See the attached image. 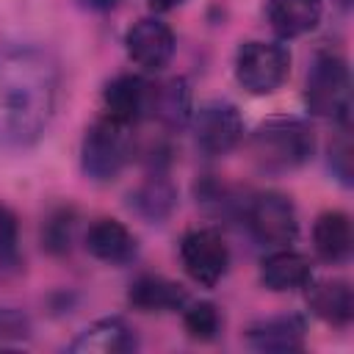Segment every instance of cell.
Segmentation results:
<instances>
[{
	"label": "cell",
	"instance_id": "1",
	"mask_svg": "<svg viewBox=\"0 0 354 354\" xmlns=\"http://www.w3.org/2000/svg\"><path fill=\"white\" fill-rule=\"evenodd\" d=\"M58 61L33 44L0 47V147L25 149L47 130L58 102Z\"/></svg>",
	"mask_w": 354,
	"mask_h": 354
},
{
	"label": "cell",
	"instance_id": "2",
	"mask_svg": "<svg viewBox=\"0 0 354 354\" xmlns=\"http://www.w3.org/2000/svg\"><path fill=\"white\" fill-rule=\"evenodd\" d=\"M252 160L271 174L293 171L304 166L315 152V133L304 119L271 116L260 122L249 138Z\"/></svg>",
	"mask_w": 354,
	"mask_h": 354
},
{
	"label": "cell",
	"instance_id": "3",
	"mask_svg": "<svg viewBox=\"0 0 354 354\" xmlns=\"http://www.w3.org/2000/svg\"><path fill=\"white\" fill-rule=\"evenodd\" d=\"M304 102L313 116L346 124L351 116V75L337 53H318L307 69Z\"/></svg>",
	"mask_w": 354,
	"mask_h": 354
},
{
	"label": "cell",
	"instance_id": "4",
	"mask_svg": "<svg viewBox=\"0 0 354 354\" xmlns=\"http://www.w3.org/2000/svg\"><path fill=\"white\" fill-rule=\"evenodd\" d=\"M130 127L116 124L111 119H97L80 144V166L83 174L97 180V183H108L113 177H119V171L124 169V163L130 160Z\"/></svg>",
	"mask_w": 354,
	"mask_h": 354
},
{
	"label": "cell",
	"instance_id": "5",
	"mask_svg": "<svg viewBox=\"0 0 354 354\" xmlns=\"http://www.w3.org/2000/svg\"><path fill=\"white\" fill-rule=\"evenodd\" d=\"M290 72V53L277 41H246L235 55V77L254 97L274 94Z\"/></svg>",
	"mask_w": 354,
	"mask_h": 354
},
{
	"label": "cell",
	"instance_id": "6",
	"mask_svg": "<svg viewBox=\"0 0 354 354\" xmlns=\"http://www.w3.org/2000/svg\"><path fill=\"white\" fill-rule=\"evenodd\" d=\"M180 263L183 271L202 288H213L230 268V249L218 230L196 227L180 241Z\"/></svg>",
	"mask_w": 354,
	"mask_h": 354
},
{
	"label": "cell",
	"instance_id": "7",
	"mask_svg": "<svg viewBox=\"0 0 354 354\" xmlns=\"http://www.w3.org/2000/svg\"><path fill=\"white\" fill-rule=\"evenodd\" d=\"M249 232L266 246H288L299 232L293 202L279 191L257 194L246 207Z\"/></svg>",
	"mask_w": 354,
	"mask_h": 354
},
{
	"label": "cell",
	"instance_id": "8",
	"mask_svg": "<svg viewBox=\"0 0 354 354\" xmlns=\"http://www.w3.org/2000/svg\"><path fill=\"white\" fill-rule=\"evenodd\" d=\"M194 116V141L205 155H227L243 138V119L232 102H205Z\"/></svg>",
	"mask_w": 354,
	"mask_h": 354
},
{
	"label": "cell",
	"instance_id": "9",
	"mask_svg": "<svg viewBox=\"0 0 354 354\" xmlns=\"http://www.w3.org/2000/svg\"><path fill=\"white\" fill-rule=\"evenodd\" d=\"M174 44L177 41H174L171 28L155 17L138 19L124 36L130 61L136 66H141L144 72H160L163 66H169V61L174 55Z\"/></svg>",
	"mask_w": 354,
	"mask_h": 354
},
{
	"label": "cell",
	"instance_id": "10",
	"mask_svg": "<svg viewBox=\"0 0 354 354\" xmlns=\"http://www.w3.org/2000/svg\"><path fill=\"white\" fill-rule=\"evenodd\" d=\"M147 105H149V86L138 75H119L102 91V111H105L102 116L124 127H133L147 113Z\"/></svg>",
	"mask_w": 354,
	"mask_h": 354
},
{
	"label": "cell",
	"instance_id": "11",
	"mask_svg": "<svg viewBox=\"0 0 354 354\" xmlns=\"http://www.w3.org/2000/svg\"><path fill=\"white\" fill-rule=\"evenodd\" d=\"M133 348L136 332L116 315L94 321L69 343V351L75 354H127Z\"/></svg>",
	"mask_w": 354,
	"mask_h": 354
},
{
	"label": "cell",
	"instance_id": "12",
	"mask_svg": "<svg viewBox=\"0 0 354 354\" xmlns=\"http://www.w3.org/2000/svg\"><path fill=\"white\" fill-rule=\"evenodd\" d=\"M86 249L102 263L122 266L136 257V235L116 218H97L86 232Z\"/></svg>",
	"mask_w": 354,
	"mask_h": 354
},
{
	"label": "cell",
	"instance_id": "13",
	"mask_svg": "<svg viewBox=\"0 0 354 354\" xmlns=\"http://www.w3.org/2000/svg\"><path fill=\"white\" fill-rule=\"evenodd\" d=\"M127 301L141 313H171V310H183L188 304V293L174 279H166L158 274H144L130 285Z\"/></svg>",
	"mask_w": 354,
	"mask_h": 354
},
{
	"label": "cell",
	"instance_id": "14",
	"mask_svg": "<svg viewBox=\"0 0 354 354\" xmlns=\"http://www.w3.org/2000/svg\"><path fill=\"white\" fill-rule=\"evenodd\" d=\"M246 340L257 351L268 354H290L304 346V321L299 315H277L249 326Z\"/></svg>",
	"mask_w": 354,
	"mask_h": 354
},
{
	"label": "cell",
	"instance_id": "15",
	"mask_svg": "<svg viewBox=\"0 0 354 354\" xmlns=\"http://www.w3.org/2000/svg\"><path fill=\"white\" fill-rule=\"evenodd\" d=\"M307 304L329 326H348L354 318V293L346 279H321L310 285Z\"/></svg>",
	"mask_w": 354,
	"mask_h": 354
},
{
	"label": "cell",
	"instance_id": "16",
	"mask_svg": "<svg viewBox=\"0 0 354 354\" xmlns=\"http://www.w3.org/2000/svg\"><path fill=\"white\" fill-rule=\"evenodd\" d=\"M268 22L282 39H299L310 33L324 14V0H268Z\"/></svg>",
	"mask_w": 354,
	"mask_h": 354
},
{
	"label": "cell",
	"instance_id": "17",
	"mask_svg": "<svg viewBox=\"0 0 354 354\" xmlns=\"http://www.w3.org/2000/svg\"><path fill=\"white\" fill-rule=\"evenodd\" d=\"M354 232H351V218L343 210H326L315 218L313 224V246L315 254L326 263H343L351 254Z\"/></svg>",
	"mask_w": 354,
	"mask_h": 354
},
{
	"label": "cell",
	"instance_id": "18",
	"mask_svg": "<svg viewBox=\"0 0 354 354\" xmlns=\"http://www.w3.org/2000/svg\"><path fill=\"white\" fill-rule=\"evenodd\" d=\"M310 277H313L310 260L293 249H277L260 266V282L274 293L304 288L310 282Z\"/></svg>",
	"mask_w": 354,
	"mask_h": 354
},
{
	"label": "cell",
	"instance_id": "19",
	"mask_svg": "<svg viewBox=\"0 0 354 354\" xmlns=\"http://www.w3.org/2000/svg\"><path fill=\"white\" fill-rule=\"evenodd\" d=\"M147 111L166 127H183L194 108H191V88L183 77H171L160 86H149V105Z\"/></svg>",
	"mask_w": 354,
	"mask_h": 354
},
{
	"label": "cell",
	"instance_id": "20",
	"mask_svg": "<svg viewBox=\"0 0 354 354\" xmlns=\"http://www.w3.org/2000/svg\"><path fill=\"white\" fill-rule=\"evenodd\" d=\"M130 199H133L136 210H138L144 218L160 221V218H166V216L174 210V205H177V191H174V185H171L169 180L152 177V180L144 183Z\"/></svg>",
	"mask_w": 354,
	"mask_h": 354
},
{
	"label": "cell",
	"instance_id": "21",
	"mask_svg": "<svg viewBox=\"0 0 354 354\" xmlns=\"http://www.w3.org/2000/svg\"><path fill=\"white\" fill-rule=\"evenodd\" d=\"M183 324H185V332L194 340H213L221 332L218 307L210 304V301H194V304H188V310L183 313Z\"/></svg>",
	"mask_w": 354,
	"mask_h": 354
},
{
	"label": "cell",
	"instance_id": "22",
	"mask_svg": "<svg viewBox=\"0 0 354 354\" xmlns=\"http://www.w3.org/2000/svg\"><path fill=\"white\" fill-rule=\"evenodd\" d=\"M329 166L337 174L343 185H351V136H348V122L340 124V136L329 147Z\"/></svg>",
	"mask_w": 354,
	"mask_h": 354
},
{
	"label": "cell",
	"instance_id": "23",
	"mask_svg": "<svg viewBox=\"0 0 354 354\" xmlns=\"http://www.w3.org/2000/svg\"><path fill=\"white\" fill-rule=\"evenodd\" d=\"M28 332H30V324L22 313H17L11 307H0V343L22 340V337H28Z\"/></svg>",
	"mask_w": 354,
	"mask_h": 354
},
{
	"label": "cell",
	"instance_id": "24",
	"mask_svg": "<svg viewBox=\"0 0 354 354\" xmlns=\"http://www.w3.org/2000/svg\"><path fill=\"white\" fill-rule=\"evenodd\" d=\"M17 235H19V224H17V216L0 205V260L14 254L17 249Z\"/></svg>",
	"mask_w": 354,
	"mask_h": 354
},
{
	"label": "cell",
	"instance_id": "25",
	"mask_svg": "<svg viewBox=\"0 0 354 354\" xmlns=\"http://www.w3.org/2000/svg\"><path fill=\"white\" fill-rule=\"evenodd\" d=\"M69 238H72V218H69V216L53 218V221L47 224V232H44V243H47V249H53V252H64V249H69Z\"/></svg>",
	"mask_w": 354,
	"mask_h": 354
},
{
	"label": "cell",
	"instance_id": "26",
	"mask_svg": "<svg viewBox=\"0 0 354 354\" xmlns=\"http://www.w3.org/2000/svg\"><path fill=\"white\" fill-rule=\"evenodd\" d=\"M185 0H149V6L152 8H158V11H171V8H177V6H183Z\"/></svg>",
	"mask_w": 354,
	"mask_h": 354
},
{
	"label": "cell",
	"instance_id": "27",
	"mask_svg": "<svg viewBox=\"0 0 354 354\" xmlns=\"http://www.w3.org/2000/svg\"><path fill=\"white\" fill-rule=\"evenodd\" d=\"M88 8H100V11H105V8H113L119 0H83Z\"/></svg>",
	"mask_w": 354,
	"mask_h": 354
}]
</instances>
